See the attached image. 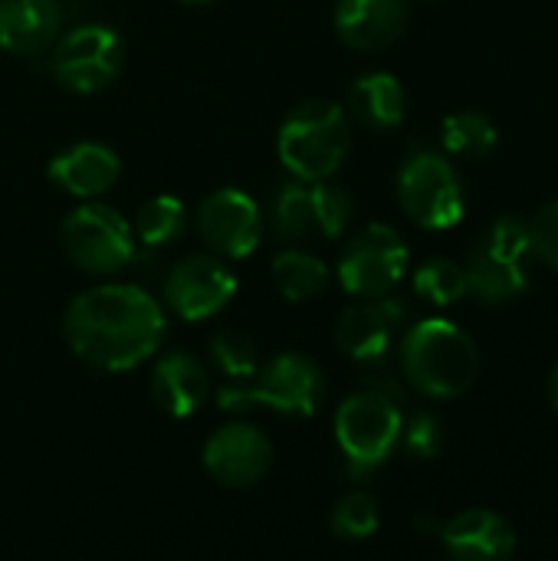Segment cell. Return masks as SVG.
Instances as JSON below:
<instances>
[{
  "instance_id": "e0dca14e",
  "label": "cell",
  "mask_w": 558,
  "mask_h": 561,
  "mask_svg": "<svg viewBox=\"0 0 558 561\" xmlns=\"http://www.w3.org/2000/svg\"><path fill=\"white\" fill-rule=\"evenodd\" d=\"M210 398L207 368L184 348L164 352L151 368V401L174 421L194 417Z\"/></svg>"
},
{
  "instance_id": "1f68e13d",
  "label": "cell",
  "mask_w": 558,
  "mask_h": 561,
  "mask_svg": "<svg viewBox=\"0 0 558 561\" xmlns=\"http://www.w3.org/2000/svg\"><path fill=\"white\" fill-rule=\"evenodd\" d=\"M178 3H184V7H210L214 0H178Z\"/></svg>"
},
{
  "instance_id": "d6986e66",
  "label": "cell",
  "mask_w": 558,
  "mask_h": 561,
  "mask_svg": "<svg viewBox=\"0 0 558 561\" xmlns=\"http://www.w3.org/2000/svg\"><path fill=\"white\" fill-rule=\"evenodd\" d=\"M62 33L59 0H0V49L13 56H39Z\"/></svg>"
},
{
  "instance_id": "f546056e",
  "label": "cell",
  "mask_w": 558,
  "mask_h": 561,
  "mask_svg": "<svg viewBox=\"0 0 558 561\" xmlns=\"http://www.w3.org/2000/svg\"><path fill=\"white\" fill-rule=\"evenodd\" d=\"M529 230V253H536L546 266L558 270V201H549L543 210H536Z\"/></svg>"
},
{
  "instance_id": "9a60e30c",
  "label": "cell",
  "mask_w": 558,
  "mask_h": 561,
  "mask_svg": "<svg viewBox=\"0 0 558 561\" xmlns=\"http://www.w3.org/2000/svg\"><path fill=\"white\" fill-rule=\"evenodd\" d=\"M335 33L358 53H382L408 26V0H335Z\"/></svg>"
},
{
  "instance_id": "52a82bcc",
  "label": "cell",
  "mask_w": 558,
  "mask_h": 561,
  "mask_svg": "<svg viewBox=\"0 0 558 561\" xmlns=\"http://www.w3.org/2000/svg\"><path fill=\"white\" fill-rule=\"evenodd\" d=\"M398 201L401 210L424 230H451L467 210L460 174L437 151H414L401 164Z\"/></svg>"
},
{
  "instance_id": "3957f363",
  "label": "cell",
  "mask_w": 558,
  "mask_h": 561,
  "mask_svg": "<svg viewBox=\"0 0 558 561\" xmlns=\"http://www.w3.org/2000/svg\"><path fill=\"white\" fill-rule=\"evenodd\" d=\"M326 401L322 368L299 352H280L250 381H224L217 388V408L227 414H247L266 408L283 417H312Z\"/></svg>"
},
{
  "instance_id": "7a4b0ae2",
  "label": "cell",
  "mask_w": 558,
  "mask_h": 561,
  "mask_svg": "<svg viewBox=\"0 0 558 561\" xmlns=\"http://www.w3.org/2000/svg\"><path fill=\"white\" fill-rule=\"evenodd\" d=\"M401 371L428 398H460L480 375V352L470 332L451 319H424L401 339Z\"/></svg>"
},
{
  "instance_id": "ffe728a7",
  "label": "cell",
  "mask_w": 558,
  "mask_h": 561,
  "mask_svg": "<svg viewBox=\"0 0 558 561\" xmlns=\"http://www.w3.org/2000/svg\"><path fill=\"white\" fill-rule=\"evenodd\" d=\"M405 85L391 72H365L349 89V115L372 128V131H391L405 122Z\"/></svg>"
},
{
  "instance_id": "4316f807",
  "label": "cell",
  "mask_w": 558,
  "mask_h": 561,
  "mask_svg": "<svg viewBox=\"0 0 558 561\" xmlns=\"http://www.w3.org/2000/svg\"><path fill=\"white\" fill-rule=\"evenodd\" d=\"M414 293L434 306H454L457 299H464L467 289V270L447 256H434L428 263L418 266L414 273Z\"/></svg>"
},
{
  "instance_id": "30bf717a",
  "label": "cell",
  "mask_w": 558,
  "mask_h": 561,
  "mask_svg": "<svg viewBox=\"0 0 558 561\" xmlns=\"http://www.w3.org/2000/svg\"><path fill=\"white\" fill-rule=\"evenodd\" d=\"M529 230L516 217H500L470 253L467 289L483 302H510L526 289Z\"/></svg>"
},
{
  "instance_id": "484cf974",
  "label": "cell",
  "mask_w": 558,
  "mask_h": 561,
  "mask_svg": "<svg viewBox=\"0 0 558 561\" xmlns=\"http://www.w3.org/2000/svg\"><path fill=\"white\" fill-rule=\"evenodd\" d=\"M332 536L342 539V542H365L378 533L382 526V510H378V500L365 490H352L345 493L335 510H332Z\"/></svg>"
},
{
  "instance_id": "83f0119b",
  "label": "cell",
  "mask_w": 558,
  "mask_h": 561,
  "mask_svg": "<svg viewBox=\"0 0 558 561\" xmlns=\"http://www.w3.org/2000/svg\"><path fill=\"white\" fill-rule=\"evenodd\" d=\"M273 230L286 243H299L312 237V210H309V184L289 181L280 187L273 201Z\"/></svg>"
},
{
  "instance_id": "ac0fdd59",
  "label": "cell",
  "mask_w": 558,
  "mask_h": 561,
  "mask_svg": "<svg viewBox=\"0 0 558 561\" xmlns=\"http://www.w3.org/2000/svg\"><path fill=\"white\" fill-rule=\"evenodd\" d=\"M444 549L460 561H503L516 552L513 526L493 510H467L441 526Z\"/></svg>"
},
{
  "instance_id": "cb8c5ba5",
  "label": "cell",
  "mask_w": 558,
  "mask_h": 561,
  "mask_svg": "<svg viewBox=\"0 0 558 561\" xmlns=\"http://www.w3.org/2000/svg\"><path fill=\"white\" fill-rule=\"evenodd\" d=\"M441 141L457 158H483L497 148V125L483 112H454L441 125Z\"/></svg>"
},
{
  "instance_id": "603a6c76",
  "label": "cell",
  "mask_w": 558,
  "mask_h": 561,
  "mask_svg": "<svg viewBox=\"0 0 558 561\" xmlns=\"http://www.w3.org/2000/svg\"><path fill=\"white\" fill-rule=\"evenodd\" d=\"M309 184V210H312V237L322 240H339L352 217H355V201L352 194L335 184L332 178L326 181H306Z\"/></svg>"
},
{
  "instance_id": "44dd1931",
  "label": "cell",
  "mask_w": 558,
  "mask_h": 561,
  "mask_svg": "<svg viewBox=\"0 0 558 561\" xmlns=\"http://www.w3.org/2000/svg\"><path fill=\"white\" fill-rule=\"evenodd\" d=\"M270 273H273V286L276 293L286 299V302H309V299H319L326 289H329V266L309 253V250H280L270 263Z\"/></svg>"
},
{
  "instance_id": "8992f818",
  "label": "cell",
  "mask_w": 558,
  "mask_h": 561,
  "mask_svg": "<svg viewBox=\"0 0 558 561\" xmlns=\"http://www.w3.org/2000/svg\"><path fill=\"white\" fill-rule=\"evenodd\" d=\"M66 260L89 276H115L135 263V230L109 204L82 201L59 227Z\"/></svg>"
},
{
  "instance_id": "7c38bea8",
  "label": "cell",
  "mask_w": 558,
  "mask_h": 561,
  "mask_svg": "<svg viewBox=\"0 0 558 561\" xmlns=\"http://www.w3.org/2000/svg\"><path fill=\"white\" fill-rule=\"evenodd\" d=\"M197 237L224 260H247L263 240V210L240 187H220L207 194L194 214Z\"/></svg>"
},
{
  "instance_id": "7402d4cb",
  "label": "cell",
  "mask_w": 558,
  "mask_h": 561,
  "mask_svg": "<svg viewBox=\"0 0 558 561\" xmlns=\"http://www.w3.org/2000/svg\"><path fill=\"white\" fill-rule=\"evenodd\" d=\"M184 227H187V207L174 194H155L135 214V237L151 250L181 240Z\"/></svg>"
},
{
  "instance_id": "9c48e42d",
  "label": "cell",
  "mask_w": 558,
  "mask_h": 561,
  "mask_svg": "<svg viewBox=\"0 0 558 561\" xmlns=\"http://www.w3.org/2000/svg\"><path fill=\"white\" fill-rule=\"evenodd\" d=\"M408 243L388 224H368L358 230L339 256V286L355 299H375L391 293L408 273Z\"/></svg>"
},
{
  "instance_id": "f1b7e54d",
  "label": "cell",
  "mask_w": 558,
  "mask_h": 561,
  "mask_svg": "<svg viewBox=\"0 0 558 561\" xmlns=\"http://www.w3.org/2000/svg\"><path fill=\"white\" fill-rule=\"evenodd\" d=\"M401 444L408 450V457L414 460H434L444 447V434H441V421L428 411H418L405 427H401Z\"/></svg>"
},
{
  "instance_id": "5bb4252c",
  "label": "cell",
  "mask_w": 558,
  "mask_h": 561,
  "mask_svg": "<svg viewBox=\"0 0 558 561\" xmlns=\"http://www.w3.org/2000/svg\"><path fill=\"white\" fill-rule=\"evenodd\" d=\"M408 309L398 296L385 293L375 299H365L358 306H349L339 316L335 325V345L342 355H349L358 365H378L391 352V342L398 329L405 325Z\"/></svg>"
},
{
  "instance_id": "2e32d148",
  "label": "cell",
  "mask_w": 558,
  "mask_h": 561,
  "mask_svg": "<svg viewBox=\"0 0 558 561\" xmlns=\"http://www.w3.org/2000/svg\"><path fill=\"white\" fill-rule=\"evenodd\" d=\"M122 174V161L109 145L99 141H76L49 158L46 178L76 201H92L115 187Z\"/></svg>"
},
{
  "instance_id": "4dcf8cb0",
  "label": "cell",
  "mask_w": 558,
  "mask_h": 561,
  "mask_svg": "<svg viewBox=\"0 0 558 561\" xmlns=\"http://www.w3.org/2000/svg\"><path fill=\"white\" fill-rule=\"evenodd\" d=\"M549 404L558 411V365L553 368V375H549Z\"/></svg>"
},
{
  "instance_id": "ba28073f",
  "label": "cell",
  "mask_w": 558,
  "mask_h": 561,
  "mask_svg": "<svg viewBox=\"0 0 558 561\" xmlns=\"http://www.w3.org/2000/svg\"><path fill=\"white\" fill-rule=\"evenodd\" d=\"M125 62L122 36L102 23H82L69 33H59L53 43L49 72L72 95H95L109 89Z\"/></svg>"
},
{
  "instance_id": "5b68a950",
  "label": "cell",
  "mask_w": 558,
  "mask_h": 561,
  "mask_svg": "<svg viewBox=\"0 0 558 561\" xmlns=\"http://www.w3.org/2000/svg\"><path fill=\"white\" fill-rule=\"evenodd\" d=\"M401 404L375 388L345 398L335 411V444L345 457L349 477L365 480L385 467L401 444Z\"/></svg>"
},
{
  "instance_id": "8fae6325",
  "label": "cell",
  "mask_w": 558,
  "mask_h": 561,
  "mask_svg": "<svg viewBox=\"0 0 558 561\" xmlns=\"http://www.w3.org/2000/svg\"><path fill=\"white\" fill-rule=\"evenodd\" d=\"M237 276L217 253H191L178 260L164 283L161 299L164 306L184 322H204L220 316L237 296Z\"/></svg>"
},
{
  "instance_id": "d4e9b609",
  "label": "cell",
  "mask_w": 558,
  "mask_h": 561,
  "mask_svg": "<svg viewBox=\"0 0 558 561\" xmlns=\"http://www.w3.org/2000/svg\"><path fill=\"white\" fill-rule=\"evenodd\" d=\"M210 362L227 381H250L260 371V348L243 329H220L210 339Z\"/></svg>"
},
{
  "instance_id": "d6a6232c",
  "label": "cell",
  "mask_w": 558,
  "mask_h": 561,
  "mask_svg": "<svg viewBox=\"0 0 558 561\" xmlns=\"http://www.w3.org/2000/svg\"><path fill=\"white\" fill-rule=\"evenodd\" d=\"M421 3H431V0H421Z\"/></svg>"
},
{
  "instance_id": "4fadbf2b",
  "label": "cell",
  "mask_w": 558,
  "mask_h": 561,
  "mask_svg": "<svg viewBox=\"0 0 558 561\" xmlns=\"http://www.w3.org/2000/svg\"><path fill=\"white\" fill-rule=\"evenodd\" d=\"M204 473L224 490H250L273 467V440L247 421L224 424L201 450Z\"/></svg>"
},
{
  "instance_id": "6da1fadb",
  "label": "cell",
  "mask_w": 558,
  "mask_h": 561,
  "mask_svg": "<svg viewBox=\"0 0 558 561\" xmlns=\"http://www.w3.org/2000/svg\"><path fill=\"white\" fill-rule=\"evenodd\" d=\"M168 319L161 302L135 283H102L69 299L62 339L95 371H132L161 352Z\"/></svg>"
},
{
  "instance_id": "277c9868",
  "label": "cell",
  "mask_w": 558,
  "mask_h": 561,
  "mask_svg": "<svg viewBox=\"0 0 558 561\" xmlns=\"http://www.w3.org/2000/svg\"><path fill=\"white\" fill-rule=\"evenodd\" d=\"M352 148L349 112L332 99L299 102L276 131L280 164L296 181H326L332 178Z\"/></svg>"
}]
</instances>
